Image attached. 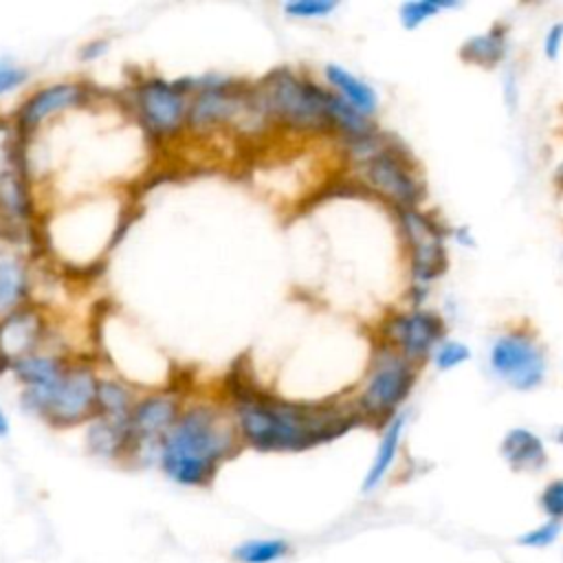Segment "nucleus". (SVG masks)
<instances>
[{
    "label": "nucleus",
    "instance_id": "obj_32",
    "mask_svg": "<svg viewBox=\"0 0 563 563\" xmlns=\"http://www.w3.org/2000/svg\"><path fill=\"white\" fill-rule=\"evenodd\" d=\"M4 435H9V418L0 407V438H4Z\"/></svg>",
    "mask_w": 563,
    "mask_h": 563
},
{
    "label": "nucleus",
    "instance_id": "obj_9",
    "mask_svg": "<svg viewBox=\"0 0 563 563\" xmlns=\"http://www.w3.org/2000/svg\"><path fill=\"white\" fill-rule=\"evenodd\" d=\"M183 400L172 389H158L136 398L130 413V464L158 466L161 444L183 411Z\"/></svg>",
    "mask_w": 563,
    "mask_h": 563
},
{
    "label": "nucleus",
    "instance_id": "obj_5",
    "mask_svg": "<svg viewBox=\"0 0 563 563\" xmlns=\"http://www.w3.org/2000/svg\"><path fill=\"white\" fill-rule=\"evenodd\" d=\"M99 376L90 365L68 363L64 374L44 389H22L20 402L51 427L88 424L97 416Z\"/></svg>",
    "mask_w": 563,
    "mask_h": 563
},
{
    "label": "nucleus",
    "instance_id": "obj_6",
    "mask_svg": "<svg viewBox=\"0 0 563 563\" xmlns=\"http://www.w3.org/2000/svg\"><path fill=\"white\" fill-rule=\"evenodd\" d=\"M416 385V365L402 358L396 350L380 343L372 356L367 378L354 398V409L363 422L380 424L398 416L396 411L409 398Z\"/></svg>",
    "mask_w": 563,
    "mask_h": 563
},
{
    "label": "nucleus",
    "instance_id": "obj_14",
    "mask_svg": "<svg viewBox=\"0 0 563 563\" xmlns=\"http://www.w3.org/2000/svg\"><path fill=\"white\" fill-rule=\"evenodd\" d=\"M46 336V319L33 306L26 303L0 319V372H11L13 363L37 354Z\"/></svg>",
    "mask_w": 563,
    "mask_h": 563
},
{
    "label": "nucleus",
    "instance_id": "obj_23",
    "mask_svg": "<svg viewBox=\"0 0 563 563\" xmlns=\"http://www.w3.org/2000/svg\"><path fill=\"white\" fill-rule=\"evenodd\" d=\"M292 552V545L282 537L246 539L231 550L235 563H279Z\"/></svg>",
    "mask_w": 563,
    "mask_h": 563
},
{
    "label": "nucleus",
    "instance_id": "obj_21",
    "mask_svg": "<svg viewBox=\"0 0 563 563\" xmlns=\"http://www.w3.org/2000/svg\"><path fill=\"white\" fill-rule=\"evenodd\" d=\"M460 57L466 64L490 68L506 57V33L501 29H490L464 40L460 46Z\"/></svg>",
    "mask_w": 563,
    "mask_h": 563
},
{
    "label": "nucleus",
    "instance_id": "obj_20",
    "mask_svg": "<svg viewBox=\"0 0 563 563\" xmlns=\"http://www.w3.org/2000/svg\"><path fill=\"white\" fill-rule=\"evenodd\" d=\"M29 271L15 255H0V319L26 306Z\"/></svg>",
    "mask_w": 563,
    "mask_h": 563
},
{
    "label": "nucleus",
    "instance_id": "obj_22",
    "mask_svg": "<svg viewBox=\"0 0 563 563\" xmlns=\"http://www.w3.org/2000/svg\"><path fill=\"white\" fill-rule=\"evenodd\" d=\"M134 402L136 398L125 383L114 378H99L97 416L112 418V420H130Z\"/></svg>",
    "mask_w": 563,
    "mask_h": 563
},
{
    "label": "nucleus",
    "instance_id": "obj_30",
    "mask_svg": "<svg viewBox=\"0 0 563 563\" xmlns=\"http://www.w3.org/2000/svg\"><path fill=\"white\" fill-rule=\"evenodd\" d=\"M561 46H563V22H554L545 31V37H543V53H545V57L554 59L559 55Z\"/></svg>",
    "mask_w": 563,
    "mask_h": 563
},
{
    "label": "nucleus",
    "instance_id": "obj_3",
    "mask_svg": "<svg viewBox=\"0 0 563 563\" xmlns=\"http://www.w3.org/2000/svg\"><path fill=\"white\" fill-rule=\"evenodd\" d=\"M255 97L266 123L301 132L325 134L330 128L332 90L319 86L310 77L279 66L268 70L255 86Z\"/></svg>",
    "mask_w": 563,
    "mask_h": 563
},
{
    "label": "nucleus",
    "instance_id": "obj_2",
    "mask_svg": "<svg viewBox=\"0 0 563 563\" xmlns=\"http://www.w3.org/2000/svg\"><path fill=\"white\" fill-rule=\"evenodd\" d=\"M240 449L242 440L227 405L189 402L163 438L158 468L178 486L205 488Z\"/></svg>",
    "mask_w": 563,
    "mask_h": 563
},
{
    "label": "nucleus",
    "instance_id": "obj_4",
    "mask_svg": "<svg viewBox=\"0 0 563 563\" xmlns=\"http://www.w3.org/2000/svg\"><path fill=\"white\" fill-rule=\"evenodd\" d=\"M347 150L361 167V178L374 194L389 200L396 211L418 209V202L424 196V187L413 169L411 158L400 145L385 141L376 132L367 139L347 143Z\"/></svg>",
    "mask_w": 563,
    "mask_h": 563
},
{
    "label": "nucleus",
    "instance_id": "obj_1",
    "mask_svg": "<svg viewBox=\"0 0 563 563\" xmlns=\"http://www.w3.org/2000/svg\"><path fill=\"white\" fill-rule=\"evenodd\" d=\"M224 391L242 446L262 453L308 451L363 424L352 402L286 400L257 387L244 369L229 374Z\"/></svg>",
    "mask_w": 563,
    "mask_h": 563
},
{
    "label": "nucleus",
    "instance_id": "obj_27",
    "mask_svg": "<svg viewBox=\"0 0 563 563\" xmlns=\"http://www.w3.org/2000/svg\"><path fill=\"white\" fill-rule=\"evenodd\" d=\"M561 534V521L545 519L543 523L534 526L532 530L517 537V543L523 548H548L552 545Z\"/></svg>",
    "mask_w": 563,
    "mask_h": 563
},
{
    "label": "nucleus",
    "instance_id": "obj_11",
    "mask_svg": "<svg viewBox=\"0 0 563 563\" xmlns=\"http://www.w3.org/2000/svg\"><path fill=\"white\" fill-rule=\"evenodd\" d=\"M488 363L495 376L508 387L528 391L545 378V352L537 336L528 330H510L499 334L488 352Z\"/></svg>",
    "mask_w": 563,
    "mask_h": 563
},
{
    "label": "nucleus",
    "instance_id": "obj_16",
    "mask_svg": "<svg viewBox=\"0 0 563 563\" xmlns=\"http://www.w3.org/2000/svg\"><path fill=\"white\" fill-rule=\"evenodd\" d=\"M501 457L517 473H537L548 462V451L543 440L523 427L510 429L501 440Z\"/></svg>",
    "mask_w": 563,
    "mask_h": 563
},
{
    "label": "nucleus",
    "instance_id": "obj_34",
    "mask_svg": "<svg viewBox=\"0 0 563 563\" xmlns=\"http://www.w3.org/2000/svg\"><path fill=\"white\" fill-rule=\"evenodd\" d=\"M556 440H559V442H561V444H563V427H561V429H559V433H556Z\"/></svg>",
    "mask_w": 563,
    "mask_h": 563
},
{
    "label": "nucleus",
    "instance_id": "obj_33",
    "mask_svg": "<svg viewBox=\"0 0 563 563\" xmlns=\"http://www.w3.org/2000/svg\"><path fill=\"white\" fill-rule=\"evenodd\" d=\"M556 180L563 185V165L559 167V172H556Z\"/></svg>",
    "mask_w": 563,
    "mask_h": 563
},
{
    "label": "nucleus",
    "instance_id": "obj_19",
    "mask_svg": "<svg viewBox=\"0 0 563 563\" xmlns=\"http://www.w3.org/2000/svg\"><path fill=\"white\" fill-rule=\"evenodd\" d=\"M68 363L70 361H66L59 354L37 352L13 363L11 374L20 380L22 389H44L51 387L64 374Z\"/></svg>",
    "mask_w": 563,
    "mask_h": 563
},
{
    "label": "nucleus",
    "instance_id": "obj_10",
    "mask_svg": "<svg viewBox=\"0 0 563 563\" xmlns=\"http://www.w3.org/2000/svg\"><path fill=\"white\" fill-rule=\"evenodd\" d=\"M26 163L24 136L13 119H0V218L11 227L26 224L33 216Z\"/></svg>",
    "mask_w": 563,
    "mask_h": 563
},
{
    "label": "nucleus",
    "instance_id": "obj_7",
    "mask_svg": "<svg viewBox=\"0 0 563 563\" xmlns=\"http://www.w3.org/2000/svg\"><path fill=\"white\" fill-rule=\"evenodd\" d=\"M130 106L136 123L152 141L174 139L187 128L189 92L183 88L180 79L143 77L132 86Z\"/></svg>",
    "mask_w": 563,
    "mask_h": 563
},
{
    "label": "nucleus",
    "instance_id": "obj_25",
    "mask_svg": "<svg viewBox=\"0 0 563 563\" xmlns=\"http://www.w3.org/2000/svg\"><path fill=\"white\" fill-rule=\"evenodd\" d=\"M433 363L438 369L449 372L460 367L462 363H466L471 358V350L466 343L462 341H442L435 350H433Z\"/></svg>",
    "mask_w": 563,
    "mask_h": 563
},
{
    "label": "nucleus",
    "instance_id": "obj_17",
    "mask_svg": "<svg viewBox=\"0 0 563 563\" xmlns=\"http://www.w3.org/2000/svg\"><path fill=\"white\" fill-rule=\"evenodd\" d=\"M323 75H325V81L330 84V90L339 95L345 103H350L354 110H358L361 114L372 117L378 110L376 90L367 81L350 73L347 68L339 64H328L323 68Z\"/></svg>",
    "mask_w": 563,
    "mask_h": 563
},
{
    "label": "nucleus",
    "instance_id": "obj_12",
    "mask_svg": "<svg viewBox=\"0 0 563 563\" xmlns=\"http://www.w3.org/2000/svg\"><path fill=\"white\" fill-rule=\"evenodd\" d=\"M444 332L446 325L442 317L424 308L394 312L385 317L380 325L383 343L396 350L402 358L411 361L413 365L433 354V350L442 343Z\"/></svg>",
    "mask_w": 563,
    "mask_h": 563
},
{
    "label": "nucleus",
    "instance_id": "obj_28",
    "mask_svg": "<svg viewBox=\"0 0 563 563\" xmlns=\"http://www.w3.org/2000/svg\"><path fill=\"white\" fill-rule=\"evenodd\" d=\"M539 508L548 519L563 521V477L552 479L539 495Z\"/></svg>",
    "mask_w": 563,
    "mask_h": 563
},
{
    "label": "nucleus",
    "instance_id": "obj_15",
    "mask_svg": "<svg viewBox=\"0 0 563 563\" xmlns=\"http://www.w3.org/2000/svg\"><path fill=\"white\" fill-rule=\"evenodd\" d=\"M86 446L97 457L128 462L130 420H112V418L95 416L86 427Z\"/></svg>",
    "mask_w": 563,
    "mask_h": 563
},
{
    "label": "nucleus",
    "instance_id": "obj_31",
    "mask_svg": "<svg viewBox=\"0 0 563 563\" xmlns=\"http://www.w3.org/2000/svg\"><path fill=\"white\" fill-rule=\"evenodd\" d=\"M108 51V42L106 40H92L81 48V59H95L101 57Z\"/></svg>",
    "mask_w": 563,
    "mask_h": 563
},
{
    "label": "nucleus",
    "instance_id": "obj_13",
    "mask_svg": "<svg viewBox=\"0 0 563 563\" xmlns=\"http://www.w3.org/2000/svg\"><path fill=\"white\" fill-rule=\"evenodd\" d=\"M90 101V88L81 81H55L31 92L13 114V123L24 141L53 117L81 108Z\"/></svg>",
    "mask_w": 563,
    "mask_h": 563
},
{
    "label": "nucleus",
    "instance_id": "obj_29",
    "mask_svg": "<svg viewBox=\"0 0 563 563\" xmlns=\"http://www.w3.org/2000/svg\"><path fill=\"white\" fill-rule=\"evenodd\" d=\"M29 79V70L13 64V62H0V97L7 92H13Z\"/></svg>",
    "mask_w": 563,
    "mask_h": 563
},
{
    "label": "nucleus",
    "instance_id": "obj_8",
    "mask_svg": "<svg viewBox=\"0 0 563 563\" xmlns=\"http://www.w3.org/2000/svg\"><path fill=\"white\" fill-rule=\"evenodd\" d=\"M398 224L405 235V244L409 249L411 295L418 308L431 282L444 275L449 266L446 242H444L446 233L431 213H424L420 209L398 211Z\"/></svg>",
    "mask_w": 563,
    "mask_h": 563
},
{
    "label": "nucleus",
    "instance_id": "obj_18",
    "mask_svg": "<svg viewBox=\"0 0 563 563\" xmlns=\"http://www.w3.org/2000/svg\"><path fill=\"white\" fill-rule=\"evenodd\" d=\"M405 422H407V416L398 413L383 429V438L378 442L376 455H374V460H372V464H369V468L363 477V484H361L363 493H372L374 488H378L383 484V479L387 477V473L391 471V466L396 462V455H398V449H400Z\"/></svg>",
    "mask_w": 563,
    "mask_h": 563
},
{
    "label": "nucleus",
    "instance_id": "obj_26",
    "mask_svg": "<svg viewBox=\"0 0 563 563\" xmlns=\"http://www.w3.org/2000/svg\"><path fill=\"white\" fill-rule=\"evenodd\" d=\"M284 13L290 18L312 20V18H325L336 9L334 0H290L284 2Z\"/></svg>",
    "mask_w": 563,
    "mask_h": 563
},
{
    "label": "nucleus",
    "instance_id": "obj_24",
    "mask_svg": "<svg viewBox=\"0 0 563 563\" xmlns=\"http://www.w3.org/2000/svg\"><path fill=\"white\" fill-rule=\"evenodd\" d=\"M451 7H455V2H442V0H411V2H405L398 9L400 24L405 29H418L420 24L431 20L435 13H440L442 9H451Z\"/></svg>",
    "mask_w": 563,
    "mask_h": 563
}]
</instances>
